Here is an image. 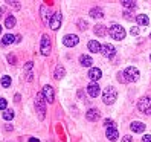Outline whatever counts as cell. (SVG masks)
I'll use <instances>...</instances> for the list:
<instances>
[{"instance_id":"obj_1","label":"cell","mask_w":151,"mask_h":142,"mask_svg":"<svg viewBox=\"0 0 151 142\" xmlns=\"http://www.w3.org/2000/svg\"><path fill=\"white\" fill-rule=\"evenodd\" d=\"M137 78H139V70L133 66L127 67L124 72L118 74V79L121 83H131V81H136Z\"/></svg>"},{"instance_id":"obj_2","label":"cell","mask_w":151,"mask_h":142,"mask_svg":"<svg viewBox=\"0 0 151 142\" xmlns=\"http://www.w3.org/2000/svg\"><path fill=\"white\" fill-rule=\"evenodd\" d=\"M116 98H118V92H116L114 87H107L102 93V101L105 104H113L114 101H116Z\"/></svg>"},{"instance_id":"obj_3","label":"cell","mask_w":151,"mask_h":142,"mask_svg":"<svg viewBox=\"0 0 151 142\" xmlns=\"http://www.w3.org/2000/svg\"><path fill=\"white\" fill-rule=\"evenodd\" d=\"M109 32H110V37L113 40H124L125 38V29L121 25H113Z\"/></svg>"},{"instance_id":"obj_4","label":"cell","mask_w":151,"mask_h":142,"mask_svg":"<svg viewBox=\"0 0 151 142\" xmlns=\"http://www.w3.org/2000/svg\"><path fill=\"white\" fill-rule=\"evenodd\" d=\"M137 109L145 115H151V96H144V98H140L139 102H137Z\"/></svg>"},{"instance_id":"obj_5","label":"cell","mask_w":151,"mask_h":142,"mask_svg":"<svg viewBox=\"0 0 151 142\" xmlns=\"http://www.w3.org/2000/svg\"><path fill=\"white\" fill-rule=\"evenodd\" d=\"M44 104H46V99H44L43 93H38L37 95V101H35V107H37L41 119L44 118V113H46V105H44Z\"/></svg>"},{"instance_id":"obj_6","label":"cell","mask_w":151,"mask_h":142,"mask_svg":"<svg viewBox=\"0 0 151 142\" xmlns=\"http://www.w3.org/2000/svg\"><path fill=\"white\" fill-rule=\"evenodd\" d=\"M40 50H41L43 55H49V54H50V41H49V37H47V35H43Z\"/></svg>"},{"instance_id":"obj_7","label":"cell","mask_w":151,"mask_h":142,"mask_svg":"<svg viewBox=\"0 0 151 142\" xmlns=\"http://www.w3.org/2000/svg\"><path fill=\"white\" fill-rule=\"evenodd\" d=\"M78 41H79V38L76 37V35H73V34H69V35H66V37L63 38L64 46H67V48H73V46H76Z\"/></svg>"},{"instance_id":"obj_8","label":"cell","mask_w":151,"mask_h":142,"mask_svg":"<svg viewBox=\"0 0 151 142\" xmlns=\"http://www.w3.org/2000/svg\"><path fill=\"white\" fill-rule=\"evenodd\" d=\"M41 93H43V96H44V99H46V102H54L55 95H54V89H52L50 86H44Z\"/></svg>"},{"instance_id":"obj_9","label":"cell","mask_w":151,"mask_h":142,"mask_svg":"<svg viewBox=\"0 0 151 142\" xmlns=\"http://www.w3.org/2000/svg\"><path fill=\"white\" fill-rule=\"evenodd\" d=\"M101 54L105 58H111L114 55V46H111L110 43H105L104 46H101Z\"/></svg>"},{"instance_id":"obj_10","label":"cell","mask_w":151,"mask_h":142,"mask_svg":"<svg viewBox=\"0 0 151 142\" xmlns=\"http://www.w3.org/2000/svg\"><path fill=\"white\" fill-rule=\"evenodd\" d=\"M49 25H50V28L54 29V31H57L60 26H61V14H60V12H55L54 15L50 17Z\"/></svg>"},{"instance_id":"obj_11","label":"cell","mask_w":151,"mask_h":142,"mask_svg":"<svg viewBox=\"0 0 151 142\" xmlns=\"http://www.w3.org/2000/svg\"><path fill=\"white\" fill-rule=\"evenodd\" d=\"M87 92H88V95H90L92 98H96V96L99 95V92H101V87L98 86V83H92V84L87 86Z\"/></svg>"},{"instance_id":"obj_12","label":"cell","mask_w":151,"mask_h":142,"mask_svg":"<svg viewBox=\"0 0 151 142\" xmlns=\"http://www.w3.org/2000/svg\"><path fill=\"white\" fill-rule=\"evenodd\" d=\"M102 76V72H101V69H98V67H92L90 70H88V78L92 79V81H98Z\"/></svg>"},{"instance_id":"obj_13","label":"cell","mask_w":151,"mask_h":142,"mask_svg":"<svg viewBox=\"0 0 151 142\" xmlns=\"http://www.w3.org/2000/svg\"><path fill=\"white\" fill-rule=\"evenodd\" d=\"M88 50L93 52V54H98V52H101V44L98 40H90L88 41Z\"/></svg>"},{"instance_id":"obj_14","label":"cell","mask_w":151,"mask_h":142,"mask_svg":"<svg viewBox=\"0 0 151 142\" xmlns=\"http://www.w3.org/2000/svg\"><path fill=\"white\" fill-rule=\"evenodd\" d=\"M99 110L98 109H90L87 113H86V118L88 119V121H96V119H99Z\"/></svg>"},{"instance_id":"obj_15","label":"cell","mask_w":151,"mask_h":142,"mask_svg":"<svg viewBox=\"0 0 151 142\" xmlns=\"http://www.w3.org/2000/svg\"><path fill=\"white\" fill-rule=\"evenodd\" d=\"M107 28H105L104 25H96L95 26V34L98 35V37H104V35H107Z\"/></svg>"},{"instance_id":"obj_16","label":"cell","mask_w":151,"mask_h":142,"mask_svg":"<svg viewBox=\"0 0 151 142\" xmlns=\"http://www.w3.org/2000/svg\"><path fill=\"white\" fill-rule=\"evenodd\" d=\"M130 128H131L133 131H134V133H142V131L145 130V125H144L142 122H137V121H136V122H131Z\"/></svg>"},{"instance_id":"obj_17","label":"cell","mask_w":151,"mask_h":142,"mask_svg":"<svg viewBox=\"0 0 151 142\" xmlns=\"http://www.w3.org/2000/svg\"><path fill=\"white\" fill-rule=\"evenodd\" d=\"M92 63H93V61H92V58L88 57V55H81V57H79V64H81V66H84V67H90Z\"/></svg>"},{"instance_id":"obj_18","label":"cell","mask_w":151,"mask_h":142,"mask_svg":"<svg viewBox=\"0 0 151 142\" xmlns=\"http://www.w3.org/2000/svg\"><path fill=\"white\" fill-rule=\"evenodd\" d=\"M107 138H109L110 141H116V139L119 138L118 130H116V128H107Z\"/></svg>"},{"instance_id":"obj_19","label":"cell","mask_w":151,"mask_h":142,"mask_svg":"<svg viewBox=\"0 0 151 142\" xmlns=\"http://www.w3.org/2000/svg\"><path fill=\"white\" fill-rule=\"evenodd\" d=\"M90 15L93 17V19H102V17H104V11L101 9V8H93V9L90 11Z\"/></svg>"},{"instance_id":"obj_20","label":"cell","mask_w":151,"mask_h":142,"mask_svg":"<svg viewBox=\"0 0 151 142\" xmlns=\"http://www.w3.org/2000/svg\"><path fill=\"white\" fill-rule=\"evenodd\" d=\"M136 20H137V23L142 25V26H147V25L150 23V19H148L145 14H139V15L136 17Z\"/></svg>"},{"instance_id":"obj_21","label":"cell","mask_w":151,"mask_h":142,"mask_svg":"<svg viewBox=\"0 0 151 142\" xmlns=\"http://www.w3.org/2000/svg\"><path fill=\"white\" fill-rule=\"evenodd\" d=\"M64 74H66L64 67H63V66H58V67H57V70H55V75H54V76H55L57 79H60L61 76H64Z\"/></svg>"},{"instance_id":"obj_22","label":"cell","mask_w":151,"mask_h":142,"mask_svg":"<svg viewBox=\"0 0 151 142\" xmlns=\"http://www.w3.org/2000/svg\"><path fill=\"white\" fill-rule=\"evenodd\" d=\"M2 41H3V44H11V43L15 41V37H14V35H11V34H6Z\"/></svg>"},{"instance_id":"obj_23","label":"cell","mask_w":151,"mask_h":142,"mask_svg":"<svg viewBox=\"0 0 151 142\" xmlns=\"http://www.w3.org/2000/svg\"><path fill=\"white\" fill-rule=\"evenodd\" d=\"M6 28H14V26H15V17L14 15H9V17H8V19H6Z\"/></svg>"},{"instance_id":"obj_24","label":"cell","mask_w":151,"mask_h":142,"mask_svg":"<svg viewBox=\"0 0 151 142\" xmlns=\"http://www.w3.org/2000/svg\"><path fill=\"white\" fill-rule=\"evenodd\" d=\"M122 6L127 8V9H134V8H136V3L131 2V0H124V2H122Z\"/></svg>"},{"instance_id":"obj_25","label":"cell","mask_w":151,"mask_h":142,"mask_svg":"<svg viewBox=\"0 0 151 142\" xmlns=\"http://www.w3.org/2000/svg\"><path fill=\"white\" fill-rule=\"evenodd\" d=\"M12 118H14V112H12V110H5V113H3V119L9 121V119H12Z\"/></svg>"},{"instance_id":"obj_26","label":"cell","mask_w":151,"mask_h":142,"mask_svg":"<svg viewBox=\"0 0 151 142\" xmlns=\"http://www.w3.org/2000/svg\"><path fill=\"white\" fill-rule=\"evenodd\" d=\"M2 86H3V87H9V86H11V78L8 76V75H5V76L2 78Z\"/></svg>"},{"instance_id":"obj_27","label":"cell","mask_w":151,"mask_h":142,"mask_svg":"<svg viewBox=\"0 0 151 142\" xmlns=\"http://www.w3.org/2000/svg\"><path fill=\"white\" fill-rule=\"evenodd\" d=\"M104 125L107 127V128H114V121H111V119H105V121H104Z\"/></svg>"},{"instance_id":"obj_28","label":"cell","mask_w":151,"mask_h":142,"mask_svg":"<svg viewBox=\"0 0 151 142\" xmlns=\"http://www.w3.org/2000/svg\"><path fill=\"white\" fill-rule=\"evenodd\" d=\"M0 110H6V99L0 98Z\"/></svg>"},{"instance_id":"obj_29","label":"cell","mask_w":151,"mask_h":142,"mask_svg":"<svg viewBox=\"0 0 151 142\" xmlns=\"http://www.w3.org/2000/svg\"><path fill=\"white\" fill-rule=\"evenodd\" d=\"M78 26H79V29H83V31H84V29L87 28V23L83 22V20H79V22H78Z\"/></svg>"},{"instance_id":"obj_30","label":"cell","mask_w":151,"mask_h":142,"mask_svg":"<svg viewBox=\"0 0 151 142\" xmlns=\"http://www.w3.org/2000/svg\"><path fill=\"white\" fill-rule=\"evenodd\" d=\"M130 34H131V35H137V34H139V29H137V28H131V29H130Z\"/></svg>"},{"instance_id":"obj_31","label":"cell","mask_w":151,"mask_h":142,"mask_svg":"<svg viewBox=\"0 0 151 142\" xmlns=\"http://www.w3.org/2000/svg\"><path fill=\"white\" fill-rule=\"evenodd\" d=\"M142 142H151V135H147V136H144Z\"/></svg>"},{"instance_id":"obj_32","label":"cell","mask_w":151,"mask_h":142,"mask_svg":"<svg viewBox=\"0 0 151 142\" xmlns=\"http://www.w3.org/2000/svg\"><path fill=\"white\" fill-rule=\"evenodd\" d=\"M131 136H124V142H131Z\"/></svg>"},{"instance_id":"obj_33","label":"cell","mask_w":151,"mask_h":142,"mask_svg":"<svg viewBox=\"0 0 151 142\" xmlns=\"http://www.w3.org/2000/svg\"><path fill=\"white\" fill-rule=\"evenodd\" d=\"M8 60H9L11 63H15V57H12V55H9V57H8Z\"/></svg>"},{"instance_id":"obj_34","label":"cell","mask_w":151,"mask_h":142,"mask_svg":"<svg viewBox=\"0 0 151 142\" xmlns=\"http://www.w3.org/2000/svg\"><path fill=\"white\" fill-rule=\"evenodd\" d=\"M29 142H40V141H38V139H35V138H31Z\"/></svg>"},{"instance_id":"obj_35","label":"cell","mask_w":151,"mask_h":142,"mask_svg":"<svg viewBox=\"0 0 151 142\" xmlns=\"http://www.w3.org/2000/svg\"><path fill=\"white\" fill-rule=\"evenodd\" d=\"M2 29H3V28H2V26H0V34H2Z\"/></svg>"},{"instance_id":"obj_36","label":"cell","mask_w":151,"mask_h":142,"mask_svg":"<svg viewBox=\"0 0 151 142\" xmlns=\"http://www.w3.org/2000/svg\"><path fill=\"white\" fill-rule=\"evenodd\" d=\"M150 38H151V34H150Z\"/></svg>"},{"instance_id":"obj_37","label":"cell","mask_w":151,"mask_h":142,"mask_svg":"<svg viewBox=\"0 0 151 142\" xmlns=\"http://www.w3.org/2000/svg\"><path fill=\"white\" fill-rule=\"evenodd\" d=\"M150 58H151V57H150Z\"/></svg>"}]
</instances>
